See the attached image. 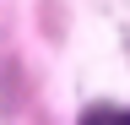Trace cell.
Here are the masks:
<instances>
[{"label":"cell","mask_w":130,"mask_h":125,"mask_svg":"<svg viewBox=\"0 0 130 125\" xmlns=\"http://www.w3.org/2000/svg\"><path fill=\"white\" fill-rule=\"evenodd\" d=\"M81 125H130V109H87Z\"/></svg>","instance_id":"obj_1"}]
</instances>
